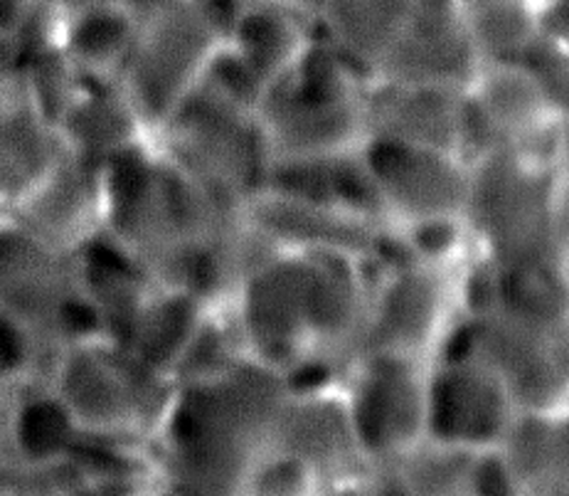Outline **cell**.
<instances>
[{
	"label": "cell",
	"instance_id": "29",
	"mask_svg": "<svg viewBox=\"0 0 569 496\" xmlns=\"http://www.w3.org/2000/svg\"><path fill=\"white\" fill-rule=\"evenodd\" d=\"M405 257L417 262L463 269L478 257L473 230L466 216H437L395 228Z\"/></svg>",
	"mask_w": 569,
	"mask_h": 496
},
{
	"label": "cell",
	"instance_id": "18",
	"mask_svg": "<svg viewBox=\"0 0 569 496\" xmlns=\"http://www.w3.org/2000/svg\"><path fill=\"white\" fill-rule=\"evenodd\" d=\"M84 439L48 383L3 388L6 465L36 472L64 467Z\"/></svg>",
	"mask_w": 569,
	"mask_h": 496
},
{
	"label": "cell",
	"instance_id": "25",
	"mask_svg": "<svg viewBox=\"0 0 569 496\" xmlns=\"http://www.w3.org/2000/svg\"><path fill=\"white\" fill-rule=\"evenodd\" d=\"M210 309L212 304L198 297L196 291L158 285L123 351H129L153 374L173 380L180 358Z\"/></svg>",
	"mask_w": 569,
	"mask_h": 496
},
{
	"label": "cell",
	"instance_id": "13",
	"mask_svg": "<svg viewBox=\"0 0 569 496\" xmlns=\"http://www.w3.org/2000/svg\"><path fill=\"white\" fill-rule=\"evenodd\" d=\"M513 393L471 351H443L429 366V437L463 449L503 443L518 415Z\"/></svg>",
	"mask_w": 569,
	"mask_h": 496
},
{
	"label": "cell",
	"instance_id": "34",
	"mask_svg": "<svg viewBox=\"0 0 569 496\" xmlns=\"http://www.w3.org/2000/svg\"><path fill=\"white\" fill-rule=\"evenodd\" d=\"M555 267L569 285V183L562 173L555 206Z\"/></svg>",
	"mask_w": 569,
	"mask_h": 496
},
{
	"label": "cell",
	"instance_id": "9",
	"mask_svg": "<svg viewBox=\"0 0 569 496\" xmlns=\"http://www.w3.org/2000/svg\"><path fill=\"white\" fill-rule=\"evenodd\" d=\"M463 269L409 257L375 262L366 351L378 348L431 364L463 319Z\"/></svg>",
	"mask_w": 569,
	"mask_h": 496
},
{
	"label": "cell",
	"instance_id": "22",
	"mask_svg": "<svg viewBox=\"0 0 569 496\" xmlns=\"http://www.w3.org/2000/svg\"><path fill=\"white\" fill-rule=\"evenodd\" d=\"M316 36V18L289 0H247L227 44L269 89L299 62Z\"/></svg>",
	"mask_w": 569,
	"mask_h": 496
},
{
	"label": "cell",
	"instance_id": "5",
	"mask_svg": "<svg viewBox=\"0 0 569 496\" xmlns=\"http://www.w3.org/2000/svg\"><path fill=\"white\" fill-rule=\"evenodd\" d=\"M151 141L180 171L237 200L264 190L274 161L257 109L204 80Z\"/></svg>",
	"mask_w": 569,
	"mask_h": 496
},
{
	"label": "cell",
	"instance_id": "31",
	"mask_svg": "<svg viewBox=\"0 0 569 496\" xmlns=\"http://www.w3.org/2000/svg\"><path fill=\"white\" fill-rule=\"evenodd\" d=\"M473 455V449L427 437L390 467L415 496H457L466 492Z\"/></svg>",
	"mask_w": 569,
	"mask_h": 496
},
{
	"label": "cell",
	"instance_id": "30",
	"mask_svg": "<svg viewBox=\"0 0 569 496\" xmlns=\"http://www.w3.org/2000/svg\"><path fill=\"white\" fill-rule=\"evenodd\" d=\"M247 351L232 319L227 317L222 307H212L208 317L202 319L200 329L192 336L190 346L186 348L183 358L176 368L173 383L176 386H198V383H210L242 364Z\"/></svg>",
	"mask_w": 569,
	"mask_h": 496
},
{
	"label": "cell",
	"instance_id": "17",
	"mask_svg": "<svg viewBox=\"0 0 569 496\" xmlns=\"http://www.w3.org/2000/svg\"><path fill=\"white\" fill-rule=\"evenodd\" d=\"M368 127L375 137L461 153L463 89L375 80L368 87Z\"/></svg>",
	"mask_w": 569,
	"mask_h": 496
},
{
	"label": "cell",
	"instance_id": "26",
	"mask_svg": "<svg viewBox=\"0 0 569 496\" xmlns=\"http://www.w3.org/2000/svg\"><path fill=\"white\" fill-rule=\"evenodd\" d=\"M463 18L483 62H526L540 42L538 0H466Z\"/></svg>",
	"mask_w": 569,
	"mask_h": 496
},
{
	"label": "cell",
	"instance_id": "35",
	"mask_svg": "<svg viewBox=\"0 0 569 496\" xmlns=\"http://www.w3.org/2000/svg\"><path fill=\"white\" fill-rule=\"evenodd\" d=\"M119 3L127 6L136 18L146 22L148 18H153L158 13H163V10L178 6L180 0H119Z\"/></svg>",
	"mask_w": 569,
	"mask_h": 496
},
{
	"label": "cell",
	"instance_id": "24",
	"mask_svg": "<svg viewBox=\"0 0 569 496\" xmlns=\"http://www.w3.org/2000/svg\"><path fill=\"white\" fill-rule=\"evenodd\" d=\"M143 22L119 0L64 10L60 44L87 80H119Z\"/></svg>",
	"mask_w": 569,
	"mask_h": 496
},
{
	"label": "cell",
	"instance_id": "3",
	"mask_svg": "<svg viewBox=\"0 0 569 496\" xmlns=\"http://www.w3.org/2000/svg\"><path fill=\"white\" fill-rule=\"evenodd\" d=\"M48 386L84 437L136 447L153 443L178 388L107 338L62 346Z\"/></svg>",
	"mask_w": 569,
	"mask_h": 496
},
{
	"label": "cell",
	"instance_id": "33",
	"mask_svg": "<svg viewBox=\"0 0 569 496\" xmlns=\"http://www.w3.org/2000/svg\"><path fill=\"white\" fill-rule=\"evenodd\" d=\"M540 42L569 54V0H538Z\"/></svg>",
	"mask_w": 569,
	"mask_h": 496
},
{
	"label": "cell",
	"instance_id": "20",
	"mask_svg": "<svg viewBox=\"0 0 569 496\" xmlns=\"http://www.w3.org/2000/svg\"><path fill=\"white\" fill-rule=\"evenodd\" d=\"M415 0H318L316 30L372 82L402 38Z\"/></svg>",
	"mask_w": 569,
	"mask_h": 496
},
{
	"label": "cell",
	"instance_id": "11",
	"mask_svg": "<svg viewBox=\"0 0 569 496\" xmlns=\"http://www.w3.org/2000/svg\"><path fill=\"white\" fill-rule=\"evenodd\" d=\"M313 279L311 252L281 250L237 287L222 309L249 358L287 376L309 364Z\"/></svg>",
	"mask_w": 569,
	"mask_h": 496
},
{
	"label": "cell",
	"instance_id": "14",
	"mask_svg": "<svg viewBox=\"0 0 569 496\" xmlns=\"http://www.w3.org/2000/svg\"><path fill=\"white\" fill-rule=\"evenodd\" d=\"M249 220L259 225L281 250L296 252H346L372 262L400 257L395 228H382L368 218L336 206L259 190L244 200Z\"/></svg>",
	"mask_w": 569,
	"mask_h": 496
},
{
	"label": "cell",
	"instance_id": "12",
	"mask_svg": "<svg viewBox=\"0 0 569 496\" xmlns=\"http://www.w3.org/2000/svg\"><path fill=\"white\" fill-rule=\"evenodd\" d=\"M392 228L405 222L466 216L471 163L461 153L370 133L360 149Z\"/></svg>",
	"mask_w": 569,
	"mask_h": 496
},
{
	"label": "cell",
	"instance_id": "19",
	"mask_svg": "<svg viewBox=\"0 0 569 496\" xmlns=\"http://www.w3.org/2000/svg\"><path fill=\"white\" fill-rule=\"evenodd\" d=\"M67 146L50 119L30 105L16 72L3 70L0 95V206L13 208L64 159Z\"/></svg>",
	"mask_w": 569,
	"mask_h": 496
},
{
	"label": "cell",
	"instance_id": "1",
	"mask_svg": "<svg viewBox=\"0 0 569 496\" xmlns=\"http://www.w3.org/2000/svg\"><path fill=\"white\" fill-rule=\"evenodd\" d=\"M443 351L483 358L513 393L518 410H567L569 285L552 265L496 267L491 299L459 321Z\"/></svg>",
	"mask_w": 569,
	"mask_h": 496
},
{
	"label": "cell",
	"instance_id": "10",
	"mask_svg": "<svg viewBox=\"0 0 569 496\" xmlns=\"http://www.w3.org/2000/svg\"><path fill=\"white\" fill-rule=\"evenodd\" d=\"M224 42L198 0H180L143 22L119 82L143 117L151 139L200 87Z\"/></svg>",
	"mask_w": 569,
	"mask_h": 496
},
{
	"label": "cell",
	"instance_id": "8",
	"mask_svg": "<svg viewBox=\"0 0 569 496\" xmlns=\"http://www.w3.org/2000/svg\"><path fill=\"white\" fill-rule=\"evenodd\" d=\"M429 366L368 348L346 370L352 437L368 469L395 465L429 437Z\"/></svg>",
	"mask_w": 569,
	"mask_h": 496
},
{
	"label": "cell",
	"instance_id": "37",
	"mask_svg": "<svg viewBox=\"0 0 569 496\" xmlns=\"http://www.w3.org/2000/svg\"><path fill=\"white\" fill-rule=\"evenodd\" d=\"M457 496H471L469 492H461V494H457Z\"/></svg>",
	"mask_w": 569,
	"mask_h": 496
},
{
	"label": "cell",
	"instance_id": "4",
	"mask_svg": "<svg viewBox=\"0 0 569 496\" xmlns=\"http://www.w3.org/2000/svg\"><path fill=\"white\" fill-rule=\"evenodd\" d=\"M469 163L466 220L473 230L478 257L500 269L555 267L560 166L532 161L513 149H498Z\"/></svg>",
	"mask_w": 569,
	"mask_h": 496
},
{
	"label": "cell",
	"instance_id": "39",
	"mask_svg": "<svg viewBox=\"0 0 569 496\" xmlns=\"http://www.w3.org/2000/svg\"><path fill=\"white\" fill-rule=\"evenodd\" d=\"M463 3H466V0H463Z\"/></svg>",
	"mask_w": 569,
	"mask_h": 496
},
{
	"label": "cell",
	"instance_id": "6",
	"mask_svg": "<svg viewBox=\"0 0 569 496\" xmlns=\"http://www.w3.org/2000/svg\"><path fill=\"white\" fill-rule=\"evenodd\" d=\"M0 314L57 348L104 338L79 279V257L44 242L26 225L0 220Z\"/></svg>",
	"mask_w": 569,
	"mask_h": 496
},
{
	"label": "cell",
	"instance_id": "32",
	"mask_svg": "<svg viewBox=\"0 0 569 496\" xmlns=\"http://www.w3.org/2000/svg\"><path fill=\"white\" fill-rule=\"evenodd\" d=\"M466 492L471 496H530L500 447L473 455Z\"/></svg>",
	"mask_w": 569,
	"mask_h": 496
},
{
	"label": "cell",
	"instance_id": "15",
	"mask_svg": "<svg viewBox=\"0 0 569 496\" xmlns=\"http://www.w3.org/2000/svg\"><path fill=\"white\" fill-rule=\"evenodd\" d=\"M316 279L311 297V360L343 380L366 351V326L375 262L346 252H311Z\"/></svg>",
	"mask_w": 569,
	"mask_h": 496
},
{
	"label": "cell",
	"instance_id": "28",
	"mask_svg": "<svg viewBox=\"0 0 569 496\" xmlns=\"http://www.w3.org/2000/svg\"><path fill=\"white\" fill-rule=\"evenodd\" d=\"M3 70L16 72L30 105L54 127L87 85V77L67 58L62 44H52L16 62H3Z\"/></svg>",
	"mask_w": 569,
	"mask_h": 496
},
{
	"label": "cell",
	"instance_id": "16",
	"mask_svg": "<svg viewBox=\"0 0 569 496\" xmlns=\"http://www.w3.org/2000/svg\"><path fill=\"white\" fill-rule=\"evenodd\" d=\"M3 216L60 250L79 252L107 228L104 163L64 153V159Z\"/></svg>",
	"mask_w": 569,
	"mask_h": 496
},
{
	"label": "cell",
	"instance_id": "36",
	"mask_svg": "<svg viewBox=\"0 0 569 496\" xmlns=\"http://www.w3.org/2000/svg\"><path fill=\"white\" fill-rule=\"evenodd\" d=\"M289 3H296V6H301V8H306V10H316V6H318V0H289Z\"/></svg>",
	"mask_w": 569,
	"mask_h": 496
},
{
	"label": "cell",
	"instance_id": "27",
	"mask_svg": "<svg viewBox=\"0 0 569 496\" xmlns=\"http://www.w3.org/2000/svg\"><path fill=\"white\" fill-rule=\"evenodd\" d=\"M333 487L311 457L274 443L252 457L232 496H328Z\"/></svg>",
	"mask_w": 569,
	"mask_h": 496
},
{
	"label": "cell",
	"instance_id": "23",
	"mask_svg": "<svg viewBox=\"0 0 569 496\" xmlns=\"http://www.w3.org/2000/svg\"><path fill=\"white\" fill-rule=\"evenodd\" d=\"M77 257L82 289L94 304L104 338L123 348L158 285L107 232L84 245Z\"/></svg>",
	"mask_w": 569,
	"mask_h": 496
},
{
	"label": "cell",
	"instance_id": "2",
	"mask_svg": "<svg viewBox=\"0 0 569 496\" xmlns=\"http://www.w3.org/2000/svg\"><path fill=\"white\" fill-rule=\"evenodd\" d=\"M370 82L323 36L267 89L257 109L274 161H331L362 149Z\"/></svg>",
	"mask_w": 569,
	"mask_h": 496
},
{
	"label": "cell",
	"instance_id": "21",
	"mask_svg": "<svg viewBox=\"0 0 569 496\" xmlns=\"http://www.w3.org/2000/svg\"><path fill=\"white\" fill-rule=\"evenodd\" d=\"M57 131L67 151L97 163L151 141V131L119 80H87L72 107L57 121Z\"/></svg>",
	"mask_w": 569,
	"mask_h": 496
},
{
	"label": "cell",
	"instance_id": "7",
	"mask_svg": "<svg viewBox=\"0 0 569 496\" xmlns=\"http://www.w3.org/2000/svg\"><path fill=\"white\" fill-rule=\"evenodd\" d=\"M565 143L567 117L528 62H483L463 89L466 161L513 149L532 161L562 166Z\"/></svg>",
	"mask_w": 569,
	"mask_h": 496
},
{
	"label": "cell",
	"instance_id": "38",
	"mask_svg": "<svg viewBox=\"0 0 569 496\" xmlns=\"http://www.w3.org/2000/svg\"><path fill=\"white\" fill-rule=\"evenodd\" d=\"M131 496H153V494H131Z\"/></svg>",
	"mask_w": 569,
	"mask_h": 496
}]
</instances>
